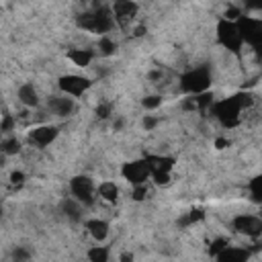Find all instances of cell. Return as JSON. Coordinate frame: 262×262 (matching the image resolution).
I'll return each instance as SVG.
<instances>
[{"label": "cell", "instance_id": "cell-34", "mask_svg": "<svg viewBox=\"0 0 262 262\" xmlns=\"http://www.w3.org/2000/svg\"><path fill=\"white\" fill-rule=\"evenodd\" d=\"M119 262H133V254L131 252H121Z\"/></svg>", "mask_w": 262, "mask_h": 262}, {"label": "cell", "instance_id": "cell-15", "mask_svg": "<svg viewBox=\"0 0 262 262\" xmlns=\"http://www.w3.org/2000/svg\"><path fill=\"white\" fill-rule=\"evenodd\" d=\"M84 227L88 229V233H90V237L96 242V244H100V242H104L106 237H108V223L104 221V219H98V217H94V219H88V221H84Z\"/></svg>", "mask_w": 262, "mask_h": 262}, {"label": "cell", "instance_id": "cell-36", "mask_svg": "<svg viewBox=\"0 0 262 262\" xmlns=\"http://www.w3.org/2000/svg\"><path fill=\"white\" fill-rule=\"evenodd\" d=\"M113 127H115V131H121V129H123V119H117V121L113 123Z\"/></svg>", "mask_w": 262, "mask_h": 262}, {"label": "cell", "instance_id": "cell-22", "mask_svg": "<svg viewBox=\"0 0 262 262\" xmlns=\"http://www.w3.org/2000/svg\"><path fill=\"white\" fill-rule=\"evenodd\" d=\"M0 149H2L4 156H16L20 151V139H16L14 135H8V137L2 139Z\"/></svg>", "mask_w": 262, "mask_h": 262}, {"label": "cell", "instance_id": "cell-21", "mask_svg": "<svg viewBox=\"0 0 262 262\" xmlns=\"http://www.w3.org/2000/svg\"><path fill=\"white\" fill-rule=\"evenodd\" d=\"M248 194H250V199H252L254 203L262 205V174L254 176V178L248 182Z\"/></svg>", "mask_w": 262, "mask_h": 262}, {"label": "cell", "instance_id": "cell-30", "mask_svg": "<svg viewBox=\"0 0 262 262\" xmlns=\"http://www.w3.org/2000/svg\"><path fill=\"white\" fill-rule=\"evenodd\" d=\"M147 196V184H141V186H133V190H131V199L133 201H143Z\"/></svg>", "mask_w": 262, "mask_h": 262}, {"label": "cell", "instance_id": "cell-28", "mask_svg": "<svg viewBox=\"0 0 262 262\" xmlns=\"http://www.w3.org/2000/svg\"><path fill=\"white\" fill-rule=\"evenodd\" d=\"M14 125H16L14 117H12L10 113H4V115H2V123H0V131H2V133H10V131L14 129Z\"/></svg>", "mask_w": 262, "mask_h": 262}, {"label": "cell", "instance_id": "cell-9", "mask_svg": "<svg viewBox=\"0 0 262 262\" xmlns=\"http://www.w3.org/2000/svg\"><path fill=\"white\" fill-rule=\"evenodd\" d=\"M231 227L235 233L246 237H260L262 235V217L252 213H239L231 219Z\"/></svg>", "mask_w": 262, "mask_h": 262}, {"label": "cell", "instance_id": "cell-10", "mask_svg": "<svg viewBox=\"0 0 262 262\" xmlns=\"http://www.w3.org/2000/svg\"><path fill=\"white\" fill-rule=\"evenodd\" d=\"M57 86L61 90V94L66 96H72V98H78L82 96L84 92H88V88L92 86L90 78L86 76H78V74H66L57 80Z\"/></svg>", "mask_w": 262, "mask_h": 262}, {"label": "cell", "instance_id": "cell-2", "mask_svg": "<svg viewBox=\"0 0 262 262\" xmlns=\"http://www.w3.org/2000/svg\"><path fill=\"white\" fill-rule=\"evenodd\" d=\"M76 25L88 33H96L100 37H104L106 33L113 31V27L117 25L115 23V16H113V10L111 8H94V10H88V12H82L78 18H76Z\"/></svg>", "mask_w": 262, "mask_h": 262}, {"label": "cell", "instance_id": "cell-4", "mask_svg": "<svg viewBox=\"0 0 262 262\" xmlns=\"http://www.w3.org/2000/svg\"><path fill=\"white\" fill-rule=\"evenodd\" d=\"M215 33H217V41L221 47H225L227 51L239 55L242 53V47H244V39H242V31L237 27V20H227V18H219L217 20V27H215Z\"/></svg>", "mask_w": 262, "mask_h": 262}, {"label": "cell", "instance_id": "cell-19", "mask_svg": "<svg viewBox=\"0 0 262 262\" xmlns=\"http://www.w3.org/2000/svg\"><path fill=\"white\" fill-rule=\"evenodd\" d=\"M96 194L106 203H117L119 201V186L113 180H102L96 188Z\"/></svg>", "mask_w": 262, "mask_h": 262}, {"label": "cell", "instance_id": "cell-12", "mask_svg": "<svg viewBox=\"0 0 262 262\" xmlns=\"http://www.w3.org/2000/svg\"><path fill=\"white\" fill-rule=\"evenodd\" d=\"M57 135H59V129L55 125H39L29 131V143L43 149V147L51 145L57 139Z\"/></svg>", "mask_w": 262, "mask_h": 262}, {"label": "cell", "instance_id": "cell-18", "mask_svg": "<svg viewBox=\"0 0 262 262\" xmlns=\"http://www.w3.org/2000/svg\"><path fill=\"white\" fill-rule=\"evenodd\" d=\"M68 59L78 68H88L94 59V51H90V49H70Z\"/></svg>", "mask_w": 262, "mask_h": 262}, {"label": "cell", "instance_id": "cell-26", "mask_svg": "<svg viewBox=\"0 0 262 262\" xmlns=\"http://www.w3.org/2000/svg\"><path fill=\"white\" fill-rule=\"evenodd\" d=\"M94 113H96V117H98V119H108V117H111V113H113V104H111L108 100H102V102H98V104H96Z\"/></svg>", "mask_w": 262, "mask_h": 262}, {"label": "cell", "instance_id": "cell-3", "mask_svg": "<svg viewBox=\"0 0 262 262\" xmlns=\"http://www.w3.org/2000/svg\"><path fill=\"white\" fill-rule=\"evenodd\" d=\"M209 86H211V68L209 66L190 68L180 76V88L184 94L199 96V94L209 92Z\"/></svg>", "mask_w": 262, "mask_h": 262}, {"label": "cell", "instance_id": "cell-7", "mask_svg": "<svg viewBox=\"0 0 262 262\" xmlns=\"http://www.w3.org/2000/svg\"><path fill=\"white\" fill-rule=\"evenodd\" d=\"M121 174H123V178H125L131 186L147 184V178H151V170H149V166H147V160H145V158L125 162V164L121 166Z\"/></svg>", "mask_w": 262, "mask_h": 262}, {"label": "cell", "instance_id": "cell-1", "mask_svg": "<svg viewBox=\"0 0 262 262\" xmlns=\"http://www.w3.org/2000/svg\"><path fill=\"white\" fill-rule=\"evenodd\" d=\"M252 104H254V96L250 92H235L231 96L215 100L211 106V113L225 129H233L242 121V111Z\"/></svg>", "mask_w": 262, "mask_h": 262}, {"label": "cell", "instance_id": "cell-35", "mask_svg": "<svg viewBox=\"0 0 262 262\" xmlns=\"http://www.w3.org/2000/svg\"><path fill=\"white\" fill-rule=\"evenodd\" d=\"M215 145H217V149H223L225 145H229V141H227V139H217Z\"/></svg>", "mask_w": 262, "mask_h": 262}, {"label": "cell", "instance_id": "cell-31", "mask_svg": "<svg viewBox=\"0 0 262 262\" xmlns=\"http://www.w3.org/2000/svg\"><path fill=\"white\" fill-rule=\"evenodd\" d=\"M141 125H143V129L151 131V129L158 125V117H154V115H145V117H143V121H141Z\"/></svg>", "mask_w": 262, "mask_h": 262}, {"label": "cell", "instance_id": "cell-5", "mask_svg": "<svg viewBox=\"0 0 262 262\" xmlns=\"http://www.w3.org/2000/svg\"><path fill=\"white\" fill-rule=\"evenodd\" d=\"M237 27L242 31L244 45H250L258 55H262V16H246L237 20Z\"/></svg>", "mask_w": 262, "mask_h": 262}, {"label": "cell", "instance_id": "cell-25", "mask_svg": "<svg viewBox=\"0 0 262 262\" xmlns=\"http://www.w3.org/2000/svg\"><path fill=\"white\" fill-rule=\"evenodd\" d=\"M160 104H162V96H160V94H149V96H145V98L141 100V106H143L145 111H156Z\"/></svg>", "mask_w": 262, "mask_h": 262}, {"label": "cell", "instance_id": "cell-14", "mask_svg": "<svg viewBox=\"0 0 262 262\" xmlns=\"http://www.w3.org/2000/svg\"><path fill=\"white\" fill-rule=\"evenodd\" d=\"M217 262H248L250 260V250L239 248V246H225L217 256Z\"/></svg>", "mask_w": 262, "mask_h": 262}, {"label": "cell", "instance_id": "cell-33", "mask_svg": "<svg viewBox=\"0 0 262 262\" xmlns=\"http://www.w3.org/2000/svg\"><path fill=\"white\" fill-rule=\"evenodd\" d=\"M246 10H262V2H246Z\"/></svg>", "mask_w": 262, "mask_h": 262}, {"label": "cell", "instance_id": "cell-27", "mask_svg": "<svg viewBox=\"0 0 262 262\" xmlns=\"http://www.w3.org/2000/svg\"><path fill=\"white\" fill-rule=\"evenodd\" d=\"M29 258H31V250H29V248L16 246V248L12 250V260H14V262H29Z\"/></svg>", "mask_w": 262, "mask_h": 262}, {"label": "cell", "instance_id": "cell-32", "mask_svg": "<svg viewBox=\"0 0 262 262\" xmlns=\"http://www.w3.org/2000/svg\"><path fill=\"white\" fill-rule=\"evenodd\" d=\"M10 180H12L14 184H20V182L25 180V174H23V172H12V174H10Z\"/></svg>", "mask_w": 262, "mask_h": 262}, {"label": "cell", "instance_id": "cell-20", "mask_svg": "<svg viewBox=\"0 0 262 262\" xmlns=\"http://www.w3.org/2000/svg\"><path fill=\"white\" fill-rule=\"evenodd\" d=\"M86 258H88V262H108V258H111V250L106 248V246H92L88 252H86Z\"/></svg>", "mask_w": 262, "mask_h": 262}, {"label": "cell", "instance_id": "cell-17", "mask_svg": "<svg viewBox=\"0 0 262 262\" xmlns=\"http://www.w3.org/2000/svg\"><path fill=\"white\" fill-rule=\"evenodd\" d=\"M61 213H63L70 221L78 223V221H82V203H78L74 196L63 199V201H61Z\"/></svg>", "mask_w": 262, "mask_h": 262}, {"label": "cell", "instance_id": "cell-8", "mask_svg": "<svg viewBox=\"0 0 262 262\" xmlns=\"http://www.w3.org/2000/svg\"><path fill=\"white\" fill-rule=\"evenodd\" d=\"M96 184H94V180L90 178V176H86V174H78V176H74L72 180H70V192H72V196L78 201V203H82V205H92L94 203V194H96Z\"/></svg>", "mask_w": 262, "mask_h": 262}, {"label": "cell", "instance_id": "cell-24", "mask_svg": "<svg viewBox=\"0 0 262 262\" xmlns=\"http://www.w3.org/2000/svg\"><path fill=\"white\" fill-rule=\"evenodd\" d=\"M203 209H192V211H188V213H184L180 219H178V225L180 227H188V225H192V223H196V221H201L203 219Z\"/></svg>", "mask_w": 262, "mask_h": 262}, {"label": "cell", "instance_id": "cell-16", "mask_svg": "<svg viewBox=\"0 0 262 262\" xmlns=\"http://www.w3.org/2000/svg\"><path fill=\"white\" fill-rule=\"evenodd\" d=\"M16 96H18L20 104H25V106H31L33 108V106L39 104V94H37V90H35V86L31 82L20 84L18 90H16Z\"/></svg>", "mask_w": 262, "mask_h": 262}, {"label": "cell", "instance_id": "cell-13", "mask_svg": "<svg viewBox=\"0 0 262 262\" xmlns=\"http://www.w3.org/2000/svg\"><path fill=\"white\" fill-rule=\"evenodd\" d=\"M49 111L55 115V117H70L74 111H76V102L72 96H66V94H59V96H51L49 102H47Z\"/></svg>", "mask_w": 262, "mask_h": 262}, {"label": "cell", "instance_id": "cell-23", "mask_svg": "<svg viewBox=\"0 0 262 262\" xmlns=\"http://www.w3.org/2000/svg\"><path fill=\"white\" fill-rule=\"evenodd\" d=\"M115 51H117V41L115 39H111L108 35H104V37L98 39V53L100 55L111 57V55H115Z\"/></svg>", "mask_w": 262, "mask_h": 262}, {"label": "cell", "instance_id": "cell-29", "mask_svg": "<svg viewBox=\"0 0 262 262\" xmlns=\"http://www.w3.org/2000/svg\"><path fill=\"white\" fill-rule=\"evenodd\" d=\"M225 246H229L227 239H225V237H217V239L211 242V246H209V254H211V256H217Z\"/></svg>", "mask_w": 262, "mask_h": 262}, {"label": "cell", "instance_id": "cell-11", "mask_svg": "<svg viewBox=\"0 0 262 262\" xmlns=\"http://www.w3.org/2000/svg\"><path fill=\"white\" fill-rule=\"evenodd\" d=\"M111 10H113V16H115V23L121 29H127L133 23V18L137 16L139 6L135 2H131V0H119V2H115L111 6Z\"/></svg>", "mask_w": 262, "mask_h": 262}, {"label": "cell", "instance_id": "cell-6", "mask_svg": "<svg viewBox=\"0 0 262 262\" xmlns=\"http://www.w3.org/2000/svg\"><path fill=\"white\" fill-rule=\"evenodd\" d=\"M145 160H147V166L151 170V180L158 186L168 184L176 160L172 156H162V154H149V156H145Z\"/></svg>", "mask_w": 262, "mask_h": 262}]
</instances>
